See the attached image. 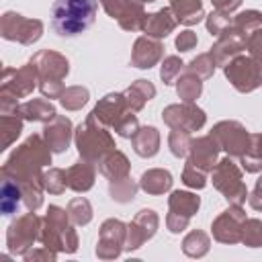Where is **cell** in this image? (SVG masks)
Wrapping results in <instances>:
<instances>
[{
    "mask_svg": "<svg viewBox=\"0 0 262 262\" xmlns=\"http://www.w3.org/2000/svg\"><path fill=\"white\" fill-rule=\"evenodd\" d=\"M137 192V186L135 182H131L129 176L125 178H119V180H111V196L119 203H127V201H133Z\"/></svg>",
    "mask_w": 262,
    "mask_h": 262,
    "instance_id": "cell-29",
    "label": "cell"
},
{
    "mask_svg": "<svg viewBox=\"0 0 262 262\" xmlns=\"http://www.w3.org/2000/svg\"><path fill=\"white\" fill-rule=\"evenodd\" d=\"M162 117L172 129H180V131H188V133L199 131L205 125V113L190 102L170 104L168 108H164Z\"/></svg>",
    "mask_w": 262,
    "mask_h": 262,
    "instance_id": "cell-8",
    "label": "cell"
},
{
    "mask_svg": "<svg viewBox=\"0 0 262 262\" xmlns=\"http://www.w3.org/2000/svg\"><path fill=\"white\" fill-rule=\"evenodd\" d=\"M18 196H20L18 184H14V182H10V180L6 178L4 184H2V211H4V215H12V213L16 211V207H18Z\"/></svg>",
    "mask_w": 262,
    "mask_h": 262,
    "instance_id": "cell-30",
    "label": "cell"
},
{
    "mask_svg": "<svg viewBox=\"0 0 262 262\" xmlns=\"http://www.w3.org/2000/svg\"><path fill=\"white\" fill-rule=\"evenodd\" d=\"M43 184H45V188L49 190V192H63L66 190V186H68V178H66V172L63 170H57V168H53V170H49L45 176H43Z\"/></svg>",
    "mask_w": 262,
    "mask_h": 262,
    "instance_id": "cell-40",
    "label": "cell"
},
{
    "mask_svg": "<svg viewBox=\"0 0 262 262\" xmlns=\"http://www.w3.org/2000/svg\"><path fill=\"white\" fill-rule=\"evenodd\" d=\"M231 29L235 33H239L242 37H250L252 33H256L258 29H262V12L258 10H246L242 14H237L231 20Z\"/></svg>",
    "mask_w": 262,
    "mask_h": 262,
    "instance_id": "cell-25",
    "label": "cell"
},
{
    "mask_svg": "<svg viewBox=\"0 0 262 262\" xmlns=\"http://www.w3.org/2000/svg\"><path fill=\"white\" fill-rule=\"evenodd\" d=\"M66 178H68V186L70 188H74L78 192L88 190L94 184V168H92V162H88V160L78 162L76 166H72L66 172Z\"/></svg>",
    "mask_w": 262,
    "mask_h": 262,
    "instance_id": "cell-17",
    "label": "cell"
},
{
    "mask_svg": "<svg viewBox=\"0 0 262 262\" xmlns=\"http://www.w3.org/2000/svg\"><path fill=\"white\" fill-rule=\"evenodd\" d=\"M170 215H168V227L170 231L178 233L186 227L190 215H194L199 211V196L192 194V192H182V190H174L172 196H170Z\"/></svg>",
    "mask_w": 262,
    "mask_h": 262,
    "instance_id": "cell-7",
    "label": "cell"
},
{
    "mask_svg": "<svg viewBox=\"0 0 262 262\" xmlns=\"http://www.w3.org/2000/svg\"><path fill=\"white\" fill-rule=\"evenodd\" d=\"M133 139V149L143 156V158H151L158 154L160 147V135L154 127H141L137 129V133L131 137Z\"/></svg>",
    "mask_w": 262,
    "mask_h": 262,
    "instance_id": "cell-20",
    "label": "cell"
},
{
    "mask_svg": "<svg viewBox=\"0 0 262 262\" xmlns=\"http://www.w3.org/2000/svg\"><path fill=\"white\" fill-rule=\"evenodd\" d=\"M145 2H147V0H123L125 6H137V8H141Z\"/></svg>",
    "mask_w": 262,
    "mask_h": 262,
    "instance_id": "cell-46",
    "label": "cell"
},
{
    "mask_svg": "<svg viewBox=\"0 0 262 262\" xmlns=\"http://www.w3.org/2000/svg\"><path fill=\"white\" fill-rule=\"evenodd\" d=\"M213 184L233 205H242L246 201V196H248V190H246V186L242 182V172H239V168L235 166V162L231 158H223L219 164H215Z\"/></svg>",
    "mask_w": 262,
    "mask_h": 262,
    "instance_id": "cell-4",
    "label": "cell"
},
{
    "mask_svg": "<svg viewBox=\"0 0 262 262\" xmlns=\"http://www.w3.org/2000/svg\"><path fill=\"white\" fill-rule=\"evenodd\" d=\"M111 18H119L123 12V0H98Z\"/></svg>",
    "mask_w": 262,
    "mask_h": 262,
    "instance_id": "cell-43",
    "label": "cell"
},
{
    "mask_svg": "<svg viewBox=\"0 0 262 262\" xmlns=\"http://www.w3.org/2000/svg\"><path fill=\"white\" fill-rule=\"evenodd\" d=\"M242 166L248 172L262 170V135H250V143L242 154Z\"/></svg>",
    "mask_w": 262,
    "mask_h": 262,
    "instance_id": "cell-26",
    "label": "cell"
},
{
    "mask_svg": "<svg viewBox=\"0 0 262 262\" xmlns=\"http://www.w3.org/2000/svg\"><path fill=\"white\" fill-rule=\"evenodd\" d=\"M250 205L254 209H262V178L256 182V188H254V194L250 196Z\"/></svg>",
    "mask_w": 262,
    "mask_h": 262,
    "instance_id": "cell-45",
    "label": "cell"
},
{
    "mask_svg": "<svg viewBox=\"0 0 262 262\" xmlns=\"http://www.w3.org/2000/svg\"><path fill=\"white\" fill-rule=\"evenodd\" d=\"M209 246V239L203 231H192L186 239H184V252L188 256H203L205 250Z\"/></svg>",
    "mask_w": 262,
    "mask_h": 262,
    "instance_id": "cell-39",
    "label": "cell"
},
{
    "mask_svg": "<svg viewBox=\"0 0 262 262\" xmlns=\"http://www.w3.org/2000/svg\"><path fill=\"white\" fill-rule=\"evenodd\" d=\"M213 2V6L217 8V10H221V12H231V10H235L239 4H242V0H211Z\"/></svg>",
    "mask_w": 262,
    "mask_h": 262,
    "instance_id": "cell-44",
    "label": "cell"
},
{
    "mask_svg": "<svg viewBox=\"0 0 262 262\" xmlns=\"http://www.w3.org/2000/svg\"><path fill=\"white\" fill-rule=\"evenodd\" d=\"M207 29L211 35H223L225 31L231 29V18H229V12H221V10H215L207 16Z\"/></svg>",
    "mask_w": 262,
    "mask_h": 262,
    "instance_id": "cell-34",
    "label": "cell"
},
{
    "mask_svg": "<svg viewBox=\"0 0 262 262\" xmlns=\"http://www.w3.org/2000/svg\"><path fill=\"white\" fill-rule=\"evenodd\" d=\"M248 49L252 53V59L262 68V29H258L248 37Z\"/></svg>",
    "mask_w": 262,
    "mask_h": 262,
    "instance_id": "cell-41",
    "label": "cell"
},
{
    "mask_svg": "<svg viewBox=\"0 0 262 262\" xmlns=\"http://www.w3.org/2000/svg\"><path fill=\"white\" fill-rule=\"evenodd\" d=\"M170 10L182 25H194L205 16L201 0H170Z\"/></svg>",
    "mask_w": 262,
    "mask_h": 262,
    "instance_id": "cell-19",
    "label": "cell"
},
{
    "mask_svg": "<svg viewBox=\"0 0 262 262\" xmlns=\"http://www.w3.org/2000/svg\"><path fill=\"white\" fill-rule=\"evenodd\" d=\"M72 137V123L66 117H53V123L45 127V139L51 151H66Z\"/></svg>",
    "mask_w": 262,
    "mask_h": 262,
    "instance_id": "cell-15",
    "label": "cell"
},
{
    "mask_svg": "<svg viewBox=\"0 0 262 262\" xmlns=\"http://www.w3.org/2000/svg\"><path fill=\"white\" fill-rule=\"evenodd\" d=\"M100 172H102L108 180L125 178V176L129 174V162H127V158H125L121 151L113 149V151H108V154L100 160Z\"/></svg>",
    "mask_w": 262,
    "mask_h": 262,
    "instance_id": "cell-21",
    "label": "cell"
},
{
    "mask_svg": "<svg viewBox=\"0 0 262 262\" xmlns=\"http://www.w3.org/2000/svg\"><path fill=\"white\" fill-rule=\"evenodd\" d=\"M125 111H129V108H127V102H125V96H123V94H106V96L96 104V108L92 111V115H94L102 125L115 127V125L123 119V115H127Z\"/></svg>",
    "mask_w": 262,
    "mask_h": 262,
    "instance_id": "cell-12",
    "label": "cell"
},
{
    "mask_svg": "<svg viewBox=\"0 0 262 262\" xmlns=\"http://www.w3.org/2000/svg\"><path fill=\"white\" fill-rule=\"evenodd\" d=\"M246 41H248V39L242 37L239 33H235L233 29L225 31L223 35H219V41H217V43L213 45V49H211L213 61H215L217 66H223L225 61L233 59V57L244 49Z\"/></svg>",
    "mask_w": 262,
    "mask_h": 262,
    "instance_id": "cell-11",
    "label": "cell"
},
{
    "mask_svg": "<svg viewBox=\"0 0 262 262\" xmlns=\"http://www.w3.org/2000/svg\"><path fill=\"white\" fill-rule=\"evenodd\" d=\"M174 27H176V16H172L170 8H162L154 14H147L145 23H143V31L154 39H162V37L170 35L174 31Z\"/></svg>",
    "mask_w": 262,
    "mask_h": 262,
    "instance_id": "cell-16",
    "label": "cell"
},
{
    "mask_svg": "<svg viewBox=\"0 0 262 262\" xmlns=\"http://www.w3.org/2000/svg\"><path fill=\"white\" fill-rule=\"evenodd\" d=\"M154 94H156V88H154V84H149L147 80H137V82H133V84L123 92L125 102H127V108H129L131 113H133V111H139L147 100L154 98Z\"/></svg>",
    "mask_w": 262,
    "mask_h": 262,
    "instance_id": "cell-18",
    "label": "cell"
},
{
    "mask_svg": "<svg viewBox=\"0 0 262 262\" xmlns=\"http://www.w3.org/2000/svg\"><path fill=\"white\" fill-rule=\"evenodd\" d=\"M213 70H215V61H213V57H211V53H201V55H196L192 61H190V66H188V72H192L194 76H199V78H211L213 76Z\"/></svg>",
    "mask_w": 262,
    "mask_h": 262,
    "instance_id": "cell-33",
    "label": "cell"
},
{
    "mask_svg": "<svg viewBox=\"0 0 262 262\" xmlns=\"http://www.w3.org/2000/svg\"><path fill=\"white\" fill-rule=\"evenodd\" d=\"M176 90H178V96L184 102H192L194 98H199V94L203 90V82L192 72H186L182 78L176 80Z\"/></svg>",
    "mask_w": 262,
    "mask_h": 262,
    "instance_id": "cell-27",
    "label": "cell"
},
{
    "mask_svg": "<svg viewBox=\"0 0 262 262\" xmlns=\"http://www.w3.org/2000/svg\"><path fill=\"white\" fill-rule=\"evenodd\" d=\"M20 113L31 121H51L55 117V108L45 100H31L20 106Z\"/></svg>",
    "mask_w": 262,
    "mask_h": 262,
    "instance_id": "cell-28",
    "label": "cell"
},
{
    "mask_svg": "<svg viewBox=\"0 0 262 262\" xmlns=\"http://www.w3.org/2000/svg\"><path fill=\"white\" fill-rule=\"evenodd\" d=\"M182 61L176 57V55H170L164 59L162 63V70H160V76L164 80V84H174L178 78H180V72H182Z\"/></svg>",
    "mask_w": 262,
    "mask_h": 262,
    "instance_id": "cell-35",
    "label": "cell"
},
{
    "mask_svg": "<svg viewBox=\"0 0 262 262\" xmlns=\"http://www.w3.org/2000/svg\"><path fill=\"white\" fill-rule=\"evenodd\" d=\"M10 16H12L14 27H16L14 39H18L20 43H33L41 37V31H43L41 20H27L20 14H12V12H10Z\"/></svg>",
    "mask_w": 262,
    "mask_h": 262,
    "instance_id": "cell-24",
    "label": "cell"
},
{
    "mask_svg": "<svg viewBox=\"0 0 262 262\" xmlns=\"http://www.w3.org/2000/svg\"><path fill=\"white\" fill-rule=\"evenodd\" d=\"M172 186V174L168 170H149L141 176V188L149 194H162Z\"/></svg>",
    "mask_w": 262,
    "mask_h": 262,
    "instance_id": "cell-23",
    "label": "cell"
},
{
    "mask_svg": "<svg viewBox=\"0 0 262 262\" xmlns=\"http://www.w3.org/2000/svg\"><path fill=\"white\" fill-rule=\"evenodd\" d=\"M190 137H188V131H180V129H174L168 137V145H170V151L178 158H184L190 149Z\"/></svg>",
    "mask_w": 262,
    "mask_h": 262,
    "instance_id": "cell-32",
    "label": "cell"
},
{
    "mask_svg": "<svg viewBox=\"0 0 262 262\" xmlns=\"http://www.w3.org/2000/svg\"><path fill=\"white\" fill-rule=\"evenodd\" d=\"M182 180L186 186H192V188H203L207 184V172L190 162H186L184 166V172H182Z\"/></svg>",
    "mask_w": 262,
    "mask_h": 262,
    "instance_id": "cell-36",
    "label": "cell"
},
{
    "mask_svg": "<svg viewBox=\"0 0 262 262\" xmlns=\"http://www.w3.org/2000/svg\"><path fill=\"white\" fill-rule=\"evenodd\" d=\"M164 49H162V43L158 39H149V37H139L135 41V47H133V53H131V63L135 68H151L154 63L160 61Z\"/></svg>",
    "mask_w": 262,
    "mask_h": 262,
    "instance_id": "cell-14",
    "label": "cell"
},
{
    "mask_svg": "<svg viewBox=\"0 0 262 262\" xmlns=\"http://www.w3.org/2000/svg\"><path fill=\"white\" fill-rule=\"evenodd\" d=\"M76 145L80 156L88 162H100L108 151L115 149L113 137L92 113L76 131Z\"/></svg>",
    "mask_w": 262,
    "mask_h": 262,
    "instance_id": "cell-2",
    "label": "cell"
},
{
    "mask_svg": "<svg viewBox=\"0 0 262 262\" xmlns=\"http://www.w3.org/2000/svg\"><path fill=\"white\" fill-rule=\"evenodd\" d=\"M70 215H72V219L78 223V225H84V223H88L90 219H92V207H90V203L86 201V199H74L72 203H70Z\"/></svg>",
    "mask_w": 262,
    "mask_h": 262,
    "instance_id": "cell-37",
    "label": "cell"
},
{
    "mask_svg": "<svg viewBox=\"0 0 262 262\" xmlns=\"http://www.w3.org/2000/svg\"><path fill=\"white\" fill-rule=\"evenodd\" d=\"M125 239V225L119 221V219H108L104 221L102 229H100V242H98V250L96 254H100L104 248H115V246H121ZM119 252V248H115Z\"/></svg>",
    "mask_w": 262,
    "mask_h": 262,
    "instance_id": "cell-22",
    "label": "cell"
},
{
    "mask_svg": "<svg viewBox=\"0 0 262 262\" xmlns=\"http://www.w3.org/2000/svg\"><path fill=\"white\" fill-rule=\"evenodd\" d=\"M147 2H154V0H147Z\"/></svg>",
    "mask_w": 262,
    "mask_h": 262,
    "instance_id": "cell-47",
    "label": "cell"
},
{
    "mask_svg": "<svg viewBox=\"0 0 262 262\" xmlns=\"http://www.w3.org/2000/svg\"><path fill=\"white\" fill-rule=\"evenodd\" d=\"M211 135L215 137V141L219 143L221 149H225L229 156H237V158H242V154L246 151V147L250 143V135L246 133L244 125L237 121L217 123L211 131Z\"/></svg>",
    "mask_w": 262,
    "mask_h": 262,
    "instance_id": "cell-6",
    "label": "cell"
},
{
    "mask_svg": "<svg viewBox=\"0 0 262 262\" xmlns=\"http://www.w3.org/2000/svg\"><path fill=\"white\" fill-rule=\"evenodd\" d=\"M59 100H61V104H63L66 108L78 111L82 104H86V100H88V90H86V88H80V86L68 88V90L61 92Z\"/></svg>",
    "mask_w": 262,
    "mask_h": 262,
    "instance_id": "cell-31",
    "label": "cell"
},
{
    "mask_svg": "<svg viewBox=\"0 0 262 262\" xmlns=\"http://www.w3.org/2000/svg\"><path fill=\"white\" fill-rule=\"evenodd\" d=\"M158 227V217L151 209H143L139 211V215L135 217V221L129 225V239H127V248L135 250L141 246V242H145L147 237L154 235Z\"/></svg>",
    "mask_w": 262,
    "mask_h": 262,
    "instance_id": "cell-13",
    "label": "cell"
},
{
    "mask_svg": "<svg viewBox=\"0 0 262 262\" xmlns=\"http://www.w3.org/2000/svg\"><path fill=\"white\" fill-rule=\"evenodd\" d=\"M246 215L239 209V205L223 211V215L213 223V233L219 242H239L242 239V227H244Z\"/></svg>",
    "mask_w": 262,
    "mask_h": 262,
    "instance_id": "cell-9",
    "label": "cell"
},
{
    "mask_svg": "<svg viewBox=\"0 0 262 262\" xmlns=\"http://www.w3.org/2000/svg\"><path fill=\"white\" fill-rule=\"evenodd\" d=\"M225 76L239 92H252L262 84V68L252 57L246 55L233 57L225 66Z\"/></svg>",
    "mask_w": 262,
    "mask_h": 262,
    "instance_id": "cell-5",
    "label": "cell"
},
{
    "mask_svg": "<svg viewBox=\"0 0 262 262\" xmlns=\"http://www.w3.org/2000/svg\"><path fill=\"white\" fill-rule=\"evenodd\" d=\"M242 239L256 248V246H262V221L258 219H250V221H244V229H242Z\"/></svg>",
    "mask_w": 262,
    "mask_h": 262,
    "instance_id": "cell-38",
    "label": "cell"
},
{
    "mask_svg": "<svg viewBox=\"0 0 262 262\" xmlns=\"http://www.w3.org/2000/svg\"><path fill=\"white\" fill-rule=\"evenodd\" d=\"M194 45H196V35H194L192 31H182V33L176 37V47H178V51H190Z\"/></svg>",
    "mask_w": 262,
    "mask_h": 262,
    "instance_id": "cell-42",
    "label": "cell"
},
{
    "mask_svg": "<svg viewBox=\"0 0 262 262\" xmlns=\"http://www.w3.org/2000/svg\"><path fill=\"white\" fill-rule=\"evenodd\" d=\"M41 74V92L49 98L61 96V80L68 76V59L55 51H41L31 61Z\"/></svg>",
    "mask_w": 262,
    "mask_h": 262,
    "instance_id": "cell-3",
    "label": "cell"
},
{
    "mask_svg": "<svg viewBox=\"0 0 262 262\" xmlns=\"http://www.w3.org/2000/svg\"><path fill=\"white\" fill-rule=\"evenodd\" d=\"M96 10V0H57L51 6V25L59 37H78L94 23Z\"/></svg>",
    "mask_w": 262,
    "mask_h": 262,
    "instance_id": "cell-1",
    "label": "cell"
},
{
    "mask_svg": "<svg viewBox=\"0 0 262 262\" xmlns=\"http://www.w3.org/2000/svg\"><path fill=\"white\" fill-rule=\"evenodd\" d=\"M219 143L215 141L213 135H207V137H199V139H192L190 141V164L203 168L205 172L207 170H213L215 166V160H217V151H219Z\"/></svg>",
    "mask_w": 262,
    "mask_h": 262,
    "instance_id": "cell-10",
    "label": "cell"
}]
</instances>
